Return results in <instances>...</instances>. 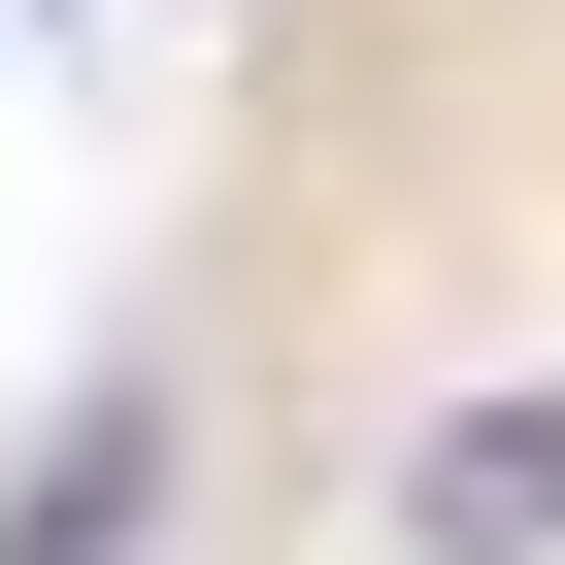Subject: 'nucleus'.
Instances as JSON below:
<instances>
[{"instance_id": "f03ea898", "label": "nucleus", "mask_w": 565, "mask_h": 565, "mask_svg": "<svg viewBox=\"0 0 565 565\" xmlns=\"http://www.w3.org/2000/svg\"><path fill=\"white\" fill-rule=\"evenodd\" d=\"M134 532H167V399H67L0 466V565H134Z\"/></svg>"}, {"instance_id": "f257e3e1", "label": "nucleus", "mask_w": 565, "mask_h": 565, "mask_svg": "<svg viewBox=\"0 0 565 565\" xmlns=\"http://www.w3.org/2000/svg\"><path fill=\"white\" fill-rule=\"evenodd\" d=\"M399 532L433 565H565V399H433L399 433Z\"/></svg>"}]
</instances>
